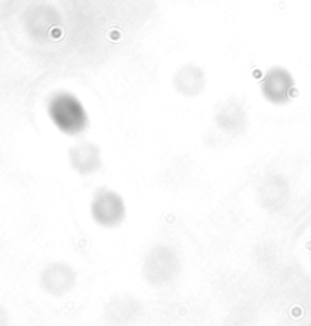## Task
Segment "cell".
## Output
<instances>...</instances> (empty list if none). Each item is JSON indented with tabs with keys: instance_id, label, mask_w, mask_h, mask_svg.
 <instances>
[{
	"instance_id": "cell-6",
	"label": "cell",
	"mask_w": 311,
	"mask_h": 326,
	"mask_svg": "<svg viewBox=\"0 0 311 326\" xmlns=\"http://www.w3.org/2000/svg\"><path fill=\"white\" fill-rule=\"evenodd\" d=\"M162 250L164 249H155L152 253H150L149 259L146 261V275L150 281H170L169 276L165 275V272L162 268H165L170 275L176 276V270H178V261L176 258L173 256V253L170 252L164 264L162 262Z\"/></svg>"
},
{
	"instance_id": "cell-5",
	"label": "cell",
	"mask_w": 311,
	"mask_h": 326,
	"mask_svg": "<svg viewBox=\"0 0 311 326\" xmlns=\"http://www.w3.org/2000/svg\"><path fill=\"white\" fill-rule=\"evenodd\" d=\"M175 90L184 97H194L203 91L207 85V76L205 71L199 65L188 62L184 64L179 70L176 71L173 79Z\"/></svg>"
},
{
	"instance_id": "cell-3",
	"label": "cell",
	"mask_w": 311,
	"mask_h": 326,
	"mask_svg": "<svg viewBox=\"0 0 311 326\" xmlns=\"http://www.w3.org/2000/svg\"><path fill=\"white\" fill-rule=\"evenodd\" d=\"M125 214L126 210L123 199L115 191L102 188L94 194L91 202V215L96 223H99L100 226L105 228L118 226L125 219Z\"/></svg>"
},
{
	"instance_id": "cell-7",
	"label": "cell",
	"mask_w": 311,
	"mask_h": 326,
	"mask_svg": "<svg viewBox=\"0 0 311 326\" xmlns=\"http://www.w3.org/2000/svg\"><path fill=\"white\" fill-rule=\"evenodd\" d=\"M246 112L243 106L237 102H228L217 114V123L222 129L231 134H238L246 126Z\"/></svg>"
},
{
	"instance_id": "cell-2",
	"label": "cell",
	"mask_w": 311,
	"mask_h": 326,
	"mask_svg": "<svg viewBox=\"0 0 311 326\" xmlns=\"http://www.w3.org/2000/svg\"><path fill=\"white\" fill-rule=\"evenodd\" d=\"M261 93L266 100L273 105H285L296 93L291 73L284 67H272L261 79Z\"/></svg>"
},
{
	"instance_id": "cell-1",
	"label": "cell",
	"mask_w": 311,
	"mask_h": 326,
	"mask_svg": "<svg viewBox=\"0 0 311 326\" xmlns=\"http://www.w3.org/2000/svg\"><path fill=\"white\" fill-rule=\"evenodd\" d=\"M49 116L55 126L67 135H78L88 126L85 108L70 93H58L50 99Z\"/></svg>"
},
{
	"instance_id": "cell-4",
	"label": "cell",
	"mask_w": 311,
	"mask_h": 326,
	"mask_svg": "<svg viewBox=\"0 0 311 326\" xmlns=\"http://www.w3.org/2000/svg\"><path fill=\"white\" fill-rule=\"evenodd\" d=\"M70 165L79 175H91L102 167V155L97 144L91 141H81L69 150Z\"/></svg>"
}]
</instances>
